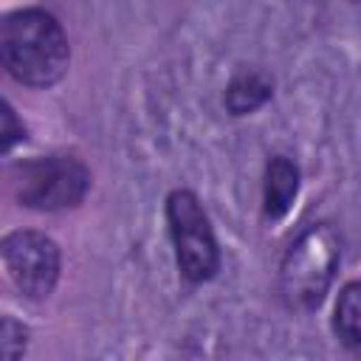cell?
<instances>
[{
	"instance_id": "7a4b0ae2",
	"label": "cell",
	"mask_w": 361,
	"mask_h": 361,
	"mask_svg": "<svg viewBox=\"0 0 361 361\" xmlns=\"http://www.w3.org/2000/svg\"><path fill=\"white\" fill-rule=\"evenodd\" d=\"M341 234L330 220H316L290 240L276 274L285 307L299 313L322 307L341 265Z\"/></svg>"
},
{
	"instance_id": "3957f363",
	"label": "cell",
	"mask_w": 361,
	"mask_h": 361,
	"mask_svg": "<svg viewBox=\"0 0 361 361\" xmlns=\"http://www.w3.org/2000/svg\"><path fill=\"white\" fill-rule=\"evenodd\" d=\"M14 200L31 212H68L85 203L93 175L73 152H48L8 166Z\"/></svg>"
},
{
	"instance_id": "277c9868",
	"label": "cell",
	"mask_w": 361,
	"mask_h": 361,
	"mask_svg": "<svg viewBox=\"0 0 361 361\" xmlns=\"http://www.w3.org/2000/svg\"><path fill=\"white\" fill-rule=\"evenodd\" d=\"M164 217H166L178 274L189 285L212 282L220 274L223 254L203 200L192 189L175 186L164 197Z\"/></svg>"
},
{
	"instance_id": "30bf717a",
	"label": "cell",
	"mask_w": 361,
	"mask_h": 361,
	"mask_svg": "<svg viewBox=\"0 0 361 361\" xmlns=\"http://www.w3.org/2000/svg\"><path fill=\"white\" fill-rule=\"evenodd\" d=\"M3 155H8L17 144H23L25 138H28V130H25V124L20 121V116H17V110L11 107V102L8 99H3Z\"/></svg>"
},
{
	"instance_id": "9c48e42d",
	"label": "cell",
	"mask_w": 361,
	"mask_h": 361,
	"mask_svg": "<svg viewBox=\"0 0 361 361\" xmlns=\"http://www.w3.org/2000/svg\"><path fill=\"white\" fill-rule=\"evenodd\" d=\"M28 327L14 319V316H3L0 319V355L3 361H23L25 350H28Z\"/></svg>"
},
{
	"instance_id": "6da1fadb",
	"label": "cell",
	"mask_w": 361,
	"mask_h": 361,
	"mask_svg": "<svg viewBox=\"0 0 361 361\" xmlns=\"http://www.w3.org/2000/svg\"><path fill=\"white\" fill-rule=\"evenodd\" d=\"M0 62L23 87H54L71 68V39L65 25L42 6H23L3 14Z\"/></svg>"
},
{
	"instance_id": "ba28073f",
	"label": "cell",
	"mask_w": 361,
	"mask_h": 361,
	"mask_svg": "<svg viewBox=\"0 0 361 361\" xmlns=\"http://www.w3.org/2000/svg\"><path fill=\"white\" fill-rule=\"evenodd\" d=\"M333 333L344 347L361 350V279L341 285L333 305Z\"/></svg>"
},
{
	"instance_id": "5b68a950",
	"label": "cell",
	"mask_w": 361,
	"mask_h": 361,
	"mask_svg": "<svg viewBox=\"0 0 361 361\" xmlns=\"http://www.w3.org/2000/svg\"><path fill=\"white\" fill-rule=\"evenodd\" d=\"M0 257L8 282L23 299H48L62 276V248L54 237L37 228H14L0 243Z\"/></svg>"
},
{
	"instance_id": "52a82bcc",
	"label": "cell",
	"mask_w": 361,
	"mask_h": 361,
	"mask_svg": "<svg viewBox=\"0 0 361 361\" xmlns=\"http://www.w3.org/2000/svg\"><path fill=\"white\" fill-rule=\"evenodd\" d=\"M274 99V76L262 68H237L223 90V107L228 116H254Z\"/></svg>"
},
{
	"instance_id": "8992f818",
	"label": "cell",
	"mask_w": 361,
	"mask_h": 361,
	"mask_svg": "<svg viewBox=\"0 0 361 361\" xmlns=\"http://www.w3.org/2000/svg\"><path fill=\"white\" fill-rule=\"evenodd\" d=\"M302 189V169L288 155H271L262 169V220L279 223L293 209Z\"/></svg>"
}]
</instances>
